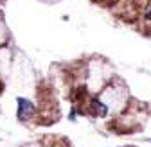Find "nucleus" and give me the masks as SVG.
Wrapping results in <instances>:
<instances>
[{
	"label": "nucleus",
	"mask_w": 151,
	"mask_h": 147,
	"mask_svg": "<svg viewBox=\"0 0 151 147\" xmlns=\"http://www.w3.org/2000/svg\"><path fill=\"white\" fill-rule=\"evenodd\" d=\"M32 113H34L32 102L27 101V99H22V97L18 99V118L20 120H29Z\"/></svg>",
	"instance_id": "nucleus-1"
},
{
	"label": "nucleus",
	"mask_w": 151,
	"mask_h": 147,
	"mask_svg": "<svg viewBox=\"0 0 151 147\" xmlns=\"http://www.w3.org/2000/svg\"><path fill=\"white\" fill-rule=\"evenodd\" d=\"M146 18L151 22V4H149V6H147V9H146Z\"/></svg>",
	"instance_id": "nucleus-2"
}]
</instances>
